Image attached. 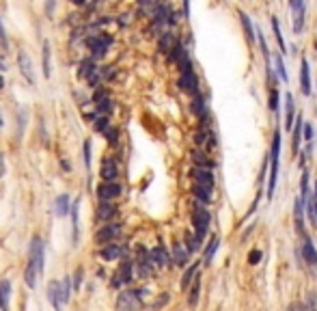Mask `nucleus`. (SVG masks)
Masks as SVG:
<instances>
[{
  "instance_id": "1",
  "label": "nucleus",
  "mask_w": 317,
  "mask_h": 311,
  "mask_svg": "<svg viewBox=\"0 0 317 311\" xmlns=\"http://www.w3.org/2000/svg\"><path fill=\"white\" fill-rule=\"evenodd\" d=\"M278 158H280V130H274L272 149H270L272 169H270V182H268V199L270 201L274 197V188H276V179H278Z\"/></svg>"
},
{
  "instance_id": "2",
  "label": "nucleus",
  "mask_w": 317,
  "mask_h": 311,
  "mask_svg": "<svg viewBox=\"0 0 317 311\" xmlns=\"http://www.w3.org/2000/svg\"><path fill=\"white\" fill-rule=\"evenodd\" d=\"M142 292L140 290H123L117 296L115 309L117 311H140L142 307Z\"/></svg>"
},
{
  "instance_id": "3",
  "label": "nucleus",
  "mask_w": 317,
  "mask_h": 311,
  "mask_svg": "<svg viewBox=\"0 0 317 311\" xmlns=\"http://www.w3.org/2000/svg\"><path fill=\"white\" fill-rule=\"evenodd\" d=\"M192 225H194V238L196 242H203L207 236V229H209V212L205 210V206H196L194 212H192Z\"/></svg>"
},
{
  "instance_id": "4",
  "label": "nucleus",
  "mask_w": 317,
  "mask_h": 311,
  "mask_svg": "<svg viewBox=\"0 0 317 311\" xmlns=\"http://www.w3.org/2000/svg\"><path fill=\"white\" fill-rule=\"evenodd\" d=\"M85 44L89 48V52H91V61H93V58L106 56V52H108V46L112 44V39L106 37V35H101V33H97V35H87Z\"/></svg>"
},
{
  "instance_id": "5",
  "label": "nucleus",
  "mask_w": 317,
  "mask_h": 311,
  "mask_svg": "<svg viewBox=\"0 0 317 311\" xmlns=\"http://www.w3.org/2000/svg\"><path fill=\"white\" fill-rule=\"evenodd\" d=\"M119 236H121V225L119 223H106L95 231L93 240L97 242L99 247H106V244H115V240Z\"/></svg>"
},
{
  "instance_id": "6",
  "label": "nucleus",
  "mask_w": 317,
  "mask_h": 311,
  "mask_svg": "<svg viewBox=\"0 0 317 311\" xmlns=\"http://www.w3.org/2000/svg\"><path fill=\"white\" fill-rule=\"evenodd\" d=\"M28 261L35 264L39 274H44V264H45V244L39 236H35L31 240V255H28Z\"/></svg>"
},
{
  "instance_id": "7",
  "label": "nucleus",
  "mask_w": 317,
  "mask_h": 311,
  "mask_svg": "<svg viewBox=\"0 0 317 311\" xmlns=\"http://www.w3.org/2000/svg\"><path fill=\"white\" fill-rule=\"evenodd\" d=\"M132 279H134V261H132V259H123L121 264H119L117 272H115L112 285H115V288H121V285H128Z\"/></svg>"
},
{
  "instance_id": "8",
  "label": "nucleus",
  "mask_w": 317,
  "mask_h": 311,
  "mask_svg": "<svg viewBox=\"0 0 317 311\" xmlns=\"http://www.w3.org/2000/svg\"><path fill=\"white\" fill-rule=\"evenodd\" d=\"M300 233V249H302V257H304V261H307L309 266H317V251L313 247V240L309 238V233L307 231H298Z\"/></svg>"
},
{
  "instance_id": "9",
  "label": "nucleus",
  "mask_w": 317,
  "mask_h": 311,
  "mask_svg": "<svg viewBox=\"0 0 317 311\" xmlns=\"http://www.w3.org/2000/svg\"><path fill=\"white\" fill-rule=\"evenodd\" d=\"M177 87L181 89V91H186V93H190V95L194 98V95H199V78H196L194 71H186V74L179 76Z\"/></svg>"
},
{
  "instance_id": "10",
  "label": "nucleus",
  "mask_w": 317,
  "mask_h": 311,
  "mask_svg": "<svg viewBox=\"0 0 317 311\" xmlns=\"http://www.w3.org/2000/svg\"><path fill=\"white\" fill-rule=\"evenodd\" d=\"M47 301L54 307V311H58L65 305V296H63V288L58 281H50L47 283Z\"/></svg>"
},
{
  "instance_id": "11",
  "label": "nucleus",
  "mask_w": 317,
  "mask_h": 311,
  "mask_svg": "<svg viewBox=\"0 0 317 311\" xmlns=\"http://www.w3.org/2000/svg\"><path fill=\"white\" fill-rule=\"evenodd\" d=\"M97 195L101 201H112L121 195V186L117 182H101L97 186Z\"/></svg>"
},
{
  "instance_id": "12",
  "label": "nucleus",
  "mask_w": 317,
  "mask_h": 311,
  "mask_svg": "<svg viewBox=\"0 0 317 311\" xmlns=\"http://www.w3.org/2000/svg\"><path fill=\"white\" fill-rule=\"evenodd\" d=\"M99 175L104 182H115L119 175V166L115 162V158H104L99 164Z\"/></svg>"
},
{
  "instance_id": "13",
  "label": "nucleus",
  "mask_w": 317,
  "mask_h": 311,
  "mask_svg": "<svg viewBox=\"0 0 317 311\" xmlns=\"http://www.w3.org/2000/svg\"><path fill=\"white\" fill-rule=\"evenodd\" d=\"M291 11H294V33H302L304 28V15H307V4L298 2V0H291L289 2Z\"/></svg>"
},
{
  "instance_id": "14",
  "label": "nucleus",
  "mask_w": 317,
  "mask_h": 311,
  "mask_svg": "<svg viewBox=\"0 0 317 311\" xmlns=\"http://www.w3.org/2000/svg\"><path fill=\"white\" fill-rule=\"evenodd\" d=\"M149 261L158 268H164V266L171 264V255L166 253V249L162 247V244H158V247H153L151 251H149Z\"/></svg>"
},
{
  "instance_id": "15",
  "label": "nucleus",
  "mask_w": 317,
  "mask_h": 311,
  "mask_svg": "<svg viewBox=\"0 0 317 311\" xmlns=\"http://www.w3.org/2000/svg\"><path fill=\"white\" fill-rule=\"evenodd\" d=\"M17 65H20V71H22V76L26 78L28 82H35V71H33V61H31V56L26 54L24 50H20V54H17Z\"/></svg>"
},
{
  "instance_id": "16",
  "label": "nucleus",
  "mask_w": 317,
  "mask_h": 311,
  "mask_svg": "<svg viewBox=\"0 0 317 311\" xmlns=\"http://www.w3.org/2000/svg\"><path fill=\"white\" fill-rule=\"evenodd\" d=\"M117 214H119V207L115 206V203L99 201V206H97V218H99V220H104V223H110V220L115 218Z\"/></svg>"
},
{
  "instance_id": "17",
  "label": "nucleus",
  "mask_w": 317,
  "mask_h": 311,
  "mask_svg": "<svg viewBox=\"0 0 317 311\" xmlns=\"http://www.w3.org/2000/svg\"><path fill=\"white\" fill-rule=\"evenodd\" d=\"M192 179L194 184H199V186H205V188H214V175L209 169H199V166H194L192 169Z\"/></svg>"
},
{
  "instance_id": "18",
  "label": "nucleus",
  "mask_w": 317,
  "mask_h": 311,
  "mask_svg": "<svg viewBox=\"0 0 317 311\" xmlns=\"http://www.w3.org/2000/svg\"><path fill=\"white\" fill-rule=\"evenodd\" d=\"M179 44L177 41V37L173 33H169V31H164L162 35H160V41H158V48H160V52L162 54H171L173 50H175V46Z\"/></svg>"
},
{
  "instance_id": "19",
  "label": "nucleus",
  "mask_w": 317,
  "mask_h": 311,
  "mask_svg": "<svg viewBox=\"0 0 317 311\" xmlns=\"http://www.w3.org/2000/svg\"><path fill=\"white\" fill-rule=\"evenodd\" d=\"M99 257L104 261H115V259H121L123 257V249L119 247V244H106V247H101L99 251Z\"/></svg>"
},
{
  "instance_id": "20",
  "label": "nucleus",
  "mask_w": 317,
  "mask_h": 311,
  "mask_svg": "<svg viewBox=\"0 0 317 311\" xmlns=\"http://www.w3.org/2000/svg\"><path fill=\"white\" fill-rule=\"evenodd\" d=\"M300 91L304 95L311 93V74H309V61L307 58L300 61Z\"/></svg>"
},
{
  "instance_id": "21",
  "label": "nucleus",
  "mask_w": 317,
  "mask_h": 311,
  "mask_svg": "<svg viewBox=\"0 0 317 311\" xmlns=\"http://www.w3.org/2000/svg\"><path fill=\"white\" fill-rule=\"evenodd\" d=\"M188 259H190V253L186 251V247H183L181 242L173 244V261H175L177 266H186Z\"/></svg>"
},
{
  "instance_id": "22",
  "label": "nucleus",
  "mask_w": 317,
  "mask_h": 311,
  "mask_svg": "<svg viewBox=\"0 0 317 311\" xmlns=\"http://www.w3.org/2000/svg\"><path fill=\"white\" fill-rule=\"evenodd\" d=\"M296 121V110H294V98L291 93L285 95V128L291 130V125Z\"/></svg>"
},
{
  "instance_id": "23",
  "label": "nucleus",
  "mask_w": 317,
  "mask_h": 311,
  "mask_svg": "<svg viewBox=\"0 0 317 311\" xmlns=\"http://www.w3.org/2000/svg\"><path fill=\"white\" fill-rule=\"evenodd\" d=\"M240 20H242V28H244V35H246L248 44H255V41H257V33H255V28H253L250 17L244 13V11H240Z\"/></svg>"
},
{
  "instance_id": "24",
  "label": "nucleus",
  "mask_w": 317,
  "mask_h": 311,
  "mask_svg": "<svg viewBox=\"0 0 317 311\" xmlns=\"http://www.w3.org/2000/svg\"><path fill=\"white\" fill-rule=\"evenodd\" d=\"M9 298H11V283L4 279L0 281V311L9 309Z\"/></svg>"
},
{
  "instance_id": "25",
  "label": "nucleus",
  "mask_w": 317,
  "mask_h": 311,
  "mask_svg": "<svg viewBox=\"0 0 317 311\" xmlns=\"http://www.w3.org/2000/svg\"><path fill=\"white\" fill-rule=\"evenodd\" d=\"M37 279H39V272H37V268H35V264H31L28 261V266H26V270H24V281H26V285L31 290L37 288Z\"/></svg>"
},
{
  "instance_id": "26",
  "label": "nucleus",
  "mask_w": 317,
  "mask_h": 311,
  "mask_svg": "<svg viewBox=\"0 0 317 311\" xmlns=\"http://www.w3.org/2000/svg\"><path fill=\"white\" fill-rule=\"evenodd\" d=\"M69 197L67 195H58L56 199H54V214L56 216H65V214L69 212Z\"/></svg>"
},
{
  "instance_id": "27",
  "label": "nucleus",
  "mask_w": 317,
  "mask_h": 311,
  "mask_svg": "<svg viewBox=\"0 0 317 311\" xmlns=\"http://www.w3.org/2000/svg\"><path fill=\"white\" fill-rule=\"evenodd\" d=\"M199 294H201V277L196 274L194 281H192V288H190V294H188L190 307H196V305H199Z\"/></svg>"
},
{
  "instance_id": "28",
  "label": "nucleus",
  "mask_w": 317,
  "mask_h": 311,
  "mask_svg": "<svg viewBox=\"0 0 317 311\" xmlns=\"http://www.w3.org/2000/svg\"><path fill=\"white\" fill-rule=\"evenodd\" d=\"M134 268H136V274H138L140 279H149L153 274V268L155 266L147 259V261H134Z\"/></svg>"
},
{
  "instance_id": "29",
  "label": "nucleus",
  "mask_w": 317,
  "mask_h": 311,
  "mask_svg": "<svg viewBox=\"0 0 317 311\" xmlns=\"http://www.w3.org/2000/svg\"><path fill=\"white\" fill-rule=\"evenodd\" d=\"M192 160H194V164L199 166V169H212L214 162L207 158V154L205 152H199V149H194L192 152Z\"/></svg>"
},
{
  "instance_id": "30",
  "label": "nucleus",
  "mask_w": 317,
  "mask_h": 311,
  "mask_svg": "<svg viewBox=\"0 0 317 311\" xmlns=\"http://www.w3.org/2000/svg\"><path fill=\"white\" fill-rule=\"evenodd\" d=\"M192 112L196 117H201V119H205L207 117V110H205V100H203V95H194L192 98Z\"/></svg>"
},
{
  "instance_id": "31",
  "label": "nucleus",
  "mask_w": 317,
  "mask_h": 311,
  "mask_svg": "<svg viewBox=\"0 0 317 311\" xmlns=\"http://www.w3.org/2000/svg\"><path fill=\"white\" fill-rule=\"evenodd\" d=\"M302 125H304V119H302V117H296L294 143H291V147H294V154H298V149H300V143H302Z\"/></svg>"
},
{
  "instance_id": "32",
  "label": "nucleus",
  "mask_w": 317,
  "mask_h": 311,
  "mask_svg": "<svg viewBox=\"0 0 317 311\" xmlns=\"http://www.w3.org/2000/svg\"><path fill=\"white\" fill-rule=\"evenodd\" d=\"M192 193H194L196 199H201L203 206L212 201V188H205V186H199V184H194V186H192Z\"/></svg>"
},
{
  "instance_id": "33",
  "label": "nucleus",
  "mask_w": 317,
  "mask_h": 311,
  "mask_svg": "<svg viewBox=\"0 0 317 311\" xmlns=\"http://www.w3.org/2000/svg\"><path fill=\"white\" fill-rule=\"evenodd\" d=\"M69 212H71V225H74V240H78V229H80V225H78V214H80V199H76L74 203L69 206Z\"/></svg>"
},
{
  "instance_id": "34",
  "label": "nucleus",
  "mask_w": 317,
  "mask_h": 311,
  "mask_svg": "<svg viewBox=\"0 0 317 311\" xmlns=\"http://www.w3.org/2000/svg\"><path fill=\"white\" fill-rule=\"evenodd\" d=\"M196 272H199V264L188 266V270L183 272V279H181V290H188V288H190V283H192V281H194Z\"/></svg>"
},
{
  "instance_id": "35",
  "label": "nucleus",
  "mask_w": 317,
  "mask_h": 311,
  "mask_svg": "<svg viewBox=\"0 0 317 311\" xmlns=\"http://www.w3.org/2000/svg\"><path fill=\"white\" fill-rule=\"evenodd\" d=\"M95 63L91 61V58H87V61H82L80 63V78H85V80H89V78H91L93 74H95Z\"/></svg>"
},
{
  "instance_id": "36",
  "label": "nucleus",
  "mask_w": 317,
  "mask_h": 311,
  "mask_svg": "<svg viewBox=\"0 0 317 311\" xmlns=\"http://www.w3.org/2000/svg\"><path fill=\"white\" fill-rule=\"evenodd\" d=\"M300 305H302V311H317V294L315 292H309Z\"/></svg>"
},
{
  "instance_id": "37",
  "label": "nucleus",
  "mask_w": 317,
  "mask_h": 311,
  "mask_svg": "<svg viewBox=\"0 0 317 311\" xmlns=\"http://www.w3.org/2000/svg\"><path fill=\"white\" fill-rule=\"evenodd\" d=\"M218 247H220V238H218V236H214L212 240H209V244H207L205 253H203V257H205L207 264L212 261V257H214V253H216V249H218Z\"/></svg>"
},
{
  "instance_id": "38",
  "label": "nucleus",
  "mask_w": 317,
  "mask_h": 311,
  "mask_svg": "<svg viewBox=\"0 0 317 311\" xmlns=\"http://www.w3.org/2000/svg\"><path fill=\"white\" fill-rule=\"evenodd\" d=\"M272 28H274V37H276V44L280 48V52H287V46H285V39L283 35H280V26H278V20L272 15Z\"/></svg>"
},
{
  "instance_id": "39",
  "label": "nucleus",
  "mask_w": 317,
  "mask_h": 311,
  "mask_svg": "<svg viewBox=\"0 0 317 311\" xmlns=\"http://www.w3.org/2000/svg\"><path fill=\"white\" fill-rule=\"evenodd\" d=\"M93 123H95V130H97V132H101V134H104L106 130L110 128V119L104 117V115H97V119H95Z\"/></svg>"
},
{
  "instance_id": "40",
  "label": "nucleus",
  "mask_w": 317,
  "mask_h": 311,
  "mask_svg": "<svg viewBox=\"0 0 317 311\" xmlns=\"http://www.w3.org/2000/svg\"><path fill=\"white\" fill-rule=\"evenodd\" d=\"M44 76L50 78V44L44 41Z\"/></svg>"
},
{
  "instance_id": "41",
  "label": "nucleus",
  "mask_w": 317,
  "mask_h": 311,
  "mask_svg": "<svg viewBox=\"0 0 317 311\" xmlns=\"http://www.w3.org/2000/svg\"><path fill=\"white\" fill-rule=\"evenodd\" d=\"M268 106H270L272 112L278 110V91H276V87L270 89V95H268Z\"/></svg>"
},
{
  "instance_id": "42",
  "label": "nucleus",
  "mask_w": 317,
  "mask_h": 311,
  "mask_svg": "<svg viewBox=\"0 0 317 311\" xmlns=\"http://www.w3.org/2000/svg\"><path fill=\"white\" fill-rule=\"evenodd\" d=\"M169 301H171L169 292H162V294H160V298H155V303L151 305V309H155V311H158V309H162V307H164V305L169 303Z\"/></svg>"
},
{
  "instance_id": "43",
  "label": "nucleus",
  "mask_w": 317,
  "mask_h": 311,
  "mask_svg": "<svg viewBox=\"0 0 317 311\" xmlns=\"http://www.w3.org/2000/svg\"><path fill=\"white\" fill-rule=\"evenodd\" d=\"M82 152H85V166L87 169H91V141H85V145H82Z\"/></svg>"
},
{
  "instance_id": "44",
  "label": "nucleus",
  "mask_w": 317,
  "mask_h": 311,
  "mask_svg": "<svg viewBox=\"0 0 317 311\" xmlns=\"http://www.w3.org/2000/svg\"><path fill=\"white\" fill-rule=\"evenodd\" d=\"M199 249V242H196L194 236H186V251L188 253H192V251Z\"/></svg>"
},
{
  "instance_id": "45",
  "label": "nucleus",
  "mask_w": 317,
  "mask_h": 311,
  "mask_svg": "<svg viewBox=\"0 0 317 311\" xmlns=\"http://www.w3.org/2000/svg\"><path fill=\"white\" fill-rule=\"evenodd\" d=\"M259 261H261V251L259 249H255V251H250V253H248V264H259Z\"/></svg>"
},
{
  "instance_id": "46",
  "label": "nucleus",
  "mask_w": 317,
  "mask_h": 311,
  "mask_svg": "<svg viewBox=\"0 0 317 311\" xmlns=\"http://www.w3.org/2000/svg\"><path fill=\"white\" fill-rule=\"evenodd\" d=\"M276 69H278V78L280 80H287V71H285V65H283V58L276 54Z\"/></svg>"
},
{
  "instance_id": "47",
  "label": "nucleus",
  "mask_w": 317,
  "mask_h": 311,
  "mask_svg": "<svg viewBox=\"0 0 317 311\" xmlns=\"http://www.w3.org/2000/svg\"><path fill=\"white\" fill-rule=\"evenodd\" d=\"M104 134H106V139H108L110 145H115V143H117V128H112V125H110V128L106 130Z\"/></svg>"
},
{
  "instance_id": "48",
  "label": "nucleus",
  "mask_w": 317,
  "mask_h": 311,
  "mask_svg": "<svg viewBox=\"0 0 317 311\" xmlns=\"http://www.w3.org/2000/svg\"><path fill=\"white\" fill-rule=\"evenodd\" d=\"M80 283H82V268H76V272H74V288L78 290V288H80Z\"/></svg>"
},
{
  "instance_id": "49",
  "label": "nucleus",
  "mask_w": 317,
  "mask_h": 311,
  "mask_svg": "<svg viewBox=\"0 0 317 311\" xmlns=\"http://www.w3.org/2000/svg\"><path fill=\"white\" fill-rule=\"evenodd\" d=\"M302 128H304V139H307V143H311L313 141V128H311V123H304Z\"/></svg>"
},
{
  "instance_id": "50",
  "label": "nucleus",
  "mask_w": 317,
  "mask_h": 311,
  "mask_svg": "<svg viewBox=\"0 0 317 311\" xmlns=\"http://www.w3.org/2000/svg\"><path fill=\"white\" fill-rule=\"evenodd\" d=\"M0 44H2V48H7V46H9V39H7V33H4L2 22H0Z\"/></svg>"
},
{
  "instance_id": "51",
  "label": "nucleus",
  "mask_w": 317,
  "mask_h": 311,
  "mask_svg": "<svg viewBox=\"0 0 317 311\" xmlns=\"http://www.w3.org/2000/svg\"><path fill=\"white\" fill-rule=\"evenodd\" d=\"M4 171H7V164H4V154L0 152V179L4 177Z\"/></svg>"
},
{
  "instance_id": "52",
  "label": "nucleus",
  "mask_w": 317,
  "mask_h": 311,
  "mask_svg": "<svg viewBox=\"0 0 317 311\" xmlns=\"http://www.w3.org/2000/svg\"><path fill=\"white\" fill-rule=\"evenodd\" d=\"M285 311H302V305H300V303H291Z\"/></svg>"
},
{
  "instance_id": "53",
  "label": "nucleus",
  "mask_w": 317,
  "mask_h": 311,
  "mask_svg": "<svg viewBox=\"0 0 317 311\" xmlns=\"http://www.w3.org/2000/svg\"><path fill=\"white\" fill-rule=\"evenodd\" d=\"M54 9H56V2H47V4H45V11H47V13H52Z\"/></svg>"
},
{
  "instance_id": "54",
  "label": "nucleus",
  "mask_w": 317,
  "mask_h": 311,
  "mask_svg": "<svg viewBox=\"0 0 317 311\" xmlns=\"http://www.w3.org/2000/svg\"><path fill=\"white\" fill-rule=\"evenodd\" d=\"M188 13H190V4H188V2H183V15L188 17Z\"/></svg>"
},
{
  "instance_id": "55",
  "label": "nucleus",
  "mask_w": 317,
  "mask_h": 311,
  "mask_svg": "<svg viewBox=\"0 0 317 311\" xmlns=\"http://www.w3.org/2000/svg\"><path fill=\"white\" fill-rule=\"evenodd\" d=\"M4 69H7V63H4V61H2V58H0V74H2V71H4Z\"/></svg>"
},
{
  "instance_id": "56",
  "label": "nucleus",
  "mask_w": 317,
  "mask_h": 311,
  "mask_svg": "<svg viewBox=\"0 0 317 311\" xmlns=\"http://www.w3.org/2000/svg\"><path fill=\"white\" fill-rule=\"evenodd\" d=\"M0 89H4V78H2V74H0Z\"/></svg>"
},
{
  "instance_id": "57",
  "label": "nucleus",
  "mask_w": 317,
  "mask_h": 311,
  "mask_svg": "<svg viewBox=\"0 0 317 311\" xmlns=\"http://www.w3.org/2000/svg\"><path fill=\"white\" fill-rule=\"evenodd\" d=\"M2 123H4V117H2V112H0V128H2Z\"/></svg>"
},
{
  "instance_id": "58",
  "label": "nucleus",
  "mask_w": 317,
  "mask_h": 311,
  "mask_svg": "<svg viewBox=\"0 0 317 311\" xmlns=\"http://www.w3.org/2000/svg\"><path fill=\"white\" fill-rule=\"evenodd\" d=\"M313 199L317 201V182H315V197H313Z\"/></svg>"
},
{
  "instance_id": "59",
  "label": "nucleus",
  "mask_w": 317,
  "mask_h": 311,
  "mask_svg": "<svg viewBox=\"0 0 317 311\" xmlns=\"http://www.w3.org/2000/svg\"><path fill=\"white\" fill-rule=\"evenodd\" d=\"M315 220H317V201H315Z\"/></svg>"
}]
</instances>
